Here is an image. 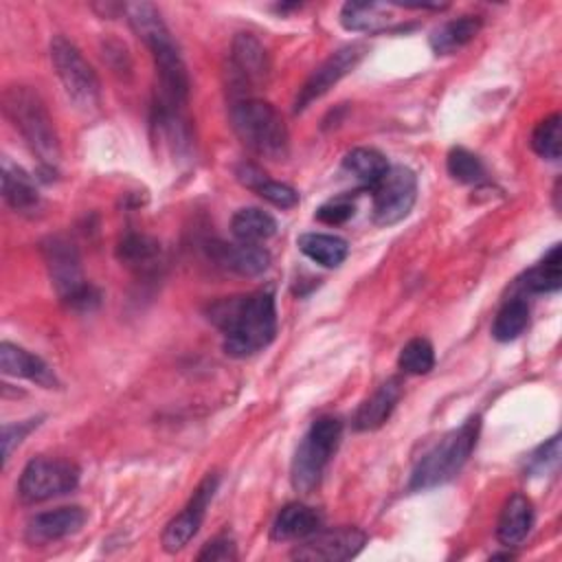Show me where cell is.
Wrapping results in <instances>:
<instances>
[{
    "mask_svg": "<svg viewBox=\"0 0 562 562\" xmlns=\"http://www.w3.org/2000/svg\"><path fill=\"white\" fill-rule=\"evenodd\" d=\"M237 558V551H235V542L226 536H220V538H213L211 542L204 544V549L198 553V560L204 562V560H211V562H228V560H235Z\"/></svg>",
    "mask_w": 562,
    "mask_h": 562,
    "instance_id": "8d00e7d4",
    "label": "cell"
},
{
    "mask_svg": "<svg viewBox=\"0 0 562 562\" xmlns=\"http://www.w3.org/2000/svg\"><path fill=\"white\" fill-rule=\"evenodd\" d=\"M209 255L217 266L233 270L241 277H257L268 270L270 252L259 244H211Z\"/></svg>",
    "mask_w": 562,
    "mask_h": 562,
    "instance_id": "e0dca14e",
    "label": "cell"
},
{
    "mask_svg": "<svg viewBox=\"0 0 562 562\" xmlns=\"http://www.w3.org/2000/svg\"><path fill=\"white\" fill-rule=\"evenodd\" d=\"M259 198H263L266 202H270L272 206H279V209H292L299 204V193L290 187V184H283V182H277V180H270L268 176L261 178L255 189H252Z\"/></svg>",
    "mask_w": 562,
    "mask_h": 562,
    "instance_id": "836d02e7",
    "label": "cell"
},
{
    "mask_svg": "<svg viewBox=\"0 0 562 562\" xmlns=\"http://www.w3.org/2000/svg\"><path fill=\"white\" fill-rule=\"evenodd\" d=\"M42 255L48 268L50 283L61 303L72 310H92L99 305L101 294L90 285L81 270V259L75 244L61 235L48 237L42 244Z\"/></svg>",
    "mask_w": 562,
    "mask_h": 562,
    "instance_id": "8992f818",
    "label": "cell"
},
{
    "mask_svg": "<svg viewBox=\"0 0 562 562\" xmlns=\"http://www.w3.org/2000/svg\"><path fill=\"white\" fill-rule=\"evenodd\" d=\"M367 542L364 531L356 527H340L329 531H316L310 538H305L303 544H299L292 551V558L296 560H349L356 558Z\"/></svg>",
    "mask_w": 562,
    "mask_h": 562,
    "instance_id": "4fadbf2b",
    "label": "cell"
},
{
    "mask_svg": "<svg viewBox=\"0 0 562 562\" xmlns=\"http://www.w3.org/2000/svg\"><path fill=\"white\" fill-rule=\"evenodd\" d=\"M356 213V206L351 200L347 198H336V200H329L325 202L323 206L316 209L314 217L323 224H329V226H338V224H345L349 217H353Z\"/></svg>",
    "mask_w": 562,
    "mask_h": 562,
    "instance_id": "d590c367",
    "label": "cell"
},
{
    "mask_svg": "<svg viewBox=\"0 0 562 562\" xmlns=\"http://www.w3.org/2000/svg\"><path fill=\"white\" fill-rule=\"evenodd\" d=\"M393 20V4L382 2H345L340 9V24L356 33L384 31Z\"/></svg>",
    "mask_w": 562,
    "mask_h": 562,
    "instance_id": "7402d4cb",
    "label": "cell"
},
{
    "mask_svg": "<svg viewBox=\"0 0 562 562\" xmlns=\"http://www.w3.org/2000/svg\"><path fill=\"white\" fill-rule=\"evenodd\" d=\"M373 191V222L378 226H393L402 222L417 200V176L404 165L389 167Z\"/></svg>",
    "mask_w": 562,
    "mask_h": 562,
    "instance_id": "30bf717a",
    "label": "cell"
},
{
    "mask_svg": "<svg viewBox=\"0 0 562 562\" xmlns=\"http://www.w3.org/2000/svg\"><path fill=\"white\" fill-rule=\"evenodd\" d=\"M0 369L7 375L26 378L44 389H59V380H57L55 371L40 356L31 353L24 347L13 345L9 340H4L0 345Z\"/></svg>",
    "mask_w": 562,
    "mask_h": 562,
    "instance_id": "9a60e30c",
    "label": "cell"
},
{
    "mask_svg": "<svg viewBox=\"0 0 562 562\" xmlns=\"http://www.w3.org/2000/svg\"><path fill=\"white\" fill-rule=\"evenodd\" d=\"M209 321L224 334V351L246 358L266 349L277 334V307L272 292H252L215 301Z\"/></svg>",
    "mask_w": 562,
    "mask_h": 562,
    "instance_id": "6da1fadb",
    "label": "cell"
},
{
    "mask_svg": "<svg viewBox=\"0 0 562 562\" xmlns=\"http://www.w3.org/2000/svg\"><path fill=\"white\" fill-rule=\"evenodd\" d=\"M479 432H481L479 415L465 419L459 428L446 432L413 468L408 490L426 492L452 481L461 472V468L468 463L470 454L474 452Z\"/></svg>",
    "mask_w": 562,
    "mask_h": 562,
    "instance_id": "277c9868",
    "label": "cell"
},
{
    "mask_svg": "<svg viewBox=\"0 0 562 562\" xmlns=\"http://www.w3.org/2000/svg\"><path fill=\"white\" fill-rule=\"evenodd\" d=\"M527 325H529V305L525 299L516 296V299H509L498 310L492 325V336L501 342H509V340H516Z\"/></svg>",
    "mask_w": 562,
    "mask_h": 562,
    "instance_id": "83f0119b",
    "label": "cell"
},
{
    "mask_svg": "<svg viewBox=\"0 0 562 562\" xmlns=\"http://www.w3.org/2000/svg\"><path fill=\"white\" fill-rule=\"evenodd\" d=\"M296 246L305 257L325 268L340 266L349 252V244L342 237L329 233H303L296 239Z\"/></svg>",
    "mask_w": 562,
    "mask_h": 562,
    "instance_id": "cb8c5ba5",
    "label": "cell"
},
{
    "mask_svg": "<svg viewBox=\"0 0 562 562\" xmlns=\"http://www.w3.org/2000/svg\"><path fill=\"white\" fill-rule=\"evenodd\" d=\"M88 520V514L79 505H68V507H57L50 512L35 514L24 529V538L31 544H46L55 542L61 538H68L77 533Z\"/></svg>",
    "mask_w": 562,
    "mask_h": 562,
    "instance_id": "5bb4252c",
    "label": "cell"
},
{
    "mask_svg": "<svg viewBox=\"0 0 562 562\" xmlns=\"http://www.w3.org/2000/svg\"><path fill=\"white\" fill-rule=\"evenodd\" d=\"M40 419L42 417H31V419H24V422H18V424H4L2 426V461L7 465V461L11 459V452L15 446H20L24 441V437L40 426Z\"/></svg>",
    "mask_w": 562,
    "mask_h": 562,
    "instance_id": "e575fe53",
    "label": "cell"
},
{
    "mask_svg": "<svg viewBox=\"0 0 562 562\" xmlns=\"http://www.w3.org/2000/svg\"><path fill=\"white\" fill-rule=\"evenodd\" d=\"M367 55V44L362 42H353L347 44L342 48H338L336 53H331L303 83V88L296 94L294 101V112H303L310 103H314L316 99H321L329 88H334L345 75H349L360 59Z\"/></svg>",
    "mask_w": 562,
    "mask_h": 562,
    "instance_id": "8fae6325",
    "label": "cell"
},
{
    "mask_svg": "<svg viewBox=\"0 0 562 562\" xmlns=\"http://www.w3.org/2000/svg\"><path fill=\"white\" fill-rule=\"evenodd\" d=\"M560 463V437L553 435L547 443L538 446L525 461V472L529 476H542L555 472Z\"/></svg>",
    "mask_w": 562,
    "mask_h": 562,
    "instance_id": "d6a6232c",
    "label": "cell"
},
{
    "mask_svg": "<svg viewBox=\"0 0 562 562\" xmlns=\"http://www.w3.org/2000/svg\"><path fill=\"white\" fill-rule=\"evenodd\" d=\"M233 72L241 83L255 86L266 81L270 72V61L263 44L252 33H237L231 44Z\"/></svg>",
    "mask_w": 562,
    "mask_h": 562,
    "instance_id": "2e32d148",
    "label": "cell"
},
{
    "mask_svg": "<svg viewBox=\"0 0 562 562\" xmlns=\"http://www.w3.org/2000/svg\"><path fill=\"white\" fill-rule=\"evenodd\" d=\"M533 525V505L525 494H512L501 509L496 538L503 547L520 544Z\"/></svg>",
    "mask_w": 562,
    "mask_h": 562,
    "instance_id": "d6986e66",
    "label": "cell"
},
{
    "mask_svg": "<svg viewBox=\"0 0 562 562\" xmlns=\"http://www.w3.org/2000/svg\"><path fill=\"white\" fill-rule=\"evenodd\" d=\"M79 485V468L66 459L37 457L31 459L18 483V494L24 503H42L72 492Z\"/></svg>",
    "mask_w": 562,
    "mask_h": 562,
    "instance_id": "9c48e42d",
    "label": "cell"
},
{
    "mask_svg": "<svg viewBox=\"0 0 562 562\" xmlns=\"http://www.w3.org/2000/svg\"><path fill=\"white\" fill-rule=\"evenodd\" d=\"M123 13L132 31L145 42L154 57L158 72V101L171 108H184L189 97V75L184 59L160 18V11L151 2H127Z\"/></svg>",
    "mask_w": 562,
    "mask_h": 562,
    "instance_id": "7a4b0ae2",
    "label": "cell"
},
{
    "mask_svg": "<svg viewBox=\"0 0 562 562\" xmlns=\"http://www.w3.org/2000/svg\"><path fill=\"white\" fill-rule=\"evenodd\" d=\"M2 110L37 156L42 169L55 173L61 149L53 116L48 114L42 97L29 86H9L2 92Z\"/></svg>",
    "mask_w": 562,
    "mask_h": 562,
    "instance_id": "3957f363",
    "label": "cell"
},
{
    "mask_svg": "<svg viewBox=\"0 0 562 562\" xmlns=\"http://www.w3.org/2000/svg\"><path fill=\"white\" fill-rule=\"evenodd\" d=\"M446 167H448V173L461 184H474V182L483 180V176H485V167H483L481 158L476 154L468 151L465 147H452L448 151Z\"/></svg>",
    "mask_w": 562,
    "mask_h": 562,
    "instance_id": "1f68e13d",
    "label": "cell"
},
{
    "mask_svg": "<svg viewBox=\"0 0 562 562\" xmlns=\"http://www.w3.org/2000/svg\"><path fill=\"white\" fill-rule=\"evenodd\" d=\"M397 364L404 373L411 375H424L435 367V349L430 345V340L426 338H411L397 358Z\"/></svg>",
    "mask_w": 562,
    "mask_h": 562,
    "instance_id": "4dcf8cb0",
    "label": "cell"
},
{
    "mask_svg": "<svg viewBox=\"0 0 562 562\" xmlns=\"http://www.w3.org/2000/svg\"><path fill=\"white\" fill-rule=\"evenodd\" d=\"M2 198L15 213H31L40 206L33 178L9 158H2Z\"/></svg>",
    "mask_w": 562,
    "mask_h": 562,
    "instance_id": "44dd1931",
    "label": "cell"
},
{
    "mask_svg": "<svg viewBox=\"0 0 562 562\" xmlns=\"http://www.w3.org/2000/svg\"><path fill=\"white\" fill-rule=\"evenodd\" d=\"M321 527V514L303 503L285 505L272 522V540H305Z\"/></svg>",
    "mask_w": 562,
    "mask_h": 562,
    "instance_id": "ffe728a7",
    "label": "cell"
},
{
    "mask_svg": "<svg viewBox=\"0 0 562 562\" xmlns=\"http://www.w3.org/2000/svg\"><path fill=\"white\" fill-rule=\"evenodd\" d=\"M217 485H220V476L215 472L206 474L200 485L195 487V492L191 494L189 503L184 505V509L171 518L162 531V549L167 553H176L180 551L182 547L189 544V540L198 533L202 520H204V514H206V507L211 505L215 492H217Z\"/></svg>",
    "mask_w": 562,
    "mask_h": 562,
    "instance_id": "7c38bea8",
    "label": "cell"
},
{
    "mask_svg": "<svg viewBox=\"0 0 562 562\" xmlns=\"http://www.w3.org/2000/svg\"><path fill=\"white\" fill-rule=\"evenodd\" d=\"M340 437L342 422L334 415H323L310 424L307 432L296 446L290 470L292 485L296 492L310 494L314 487H318L323 472L340 443Z\"/></svg>",
    "mask_w": 562,
    "mask_h": 562,
    "instance_id": "52a82bcc",
    "label": "cell"
},
{
    "mask_svg": "<svg viewBox=\"0 0 562 562\" xmlns=\"http://www.w3.org/2000/svg\"><path fill=\"white\" fill-rule=\"evenodd\" d=\"M50 59L55 72L70 97V101L81 110H92L99 105V77L86 61L81 50L68 42L64 35L50 40Z\"/></svg>",
    "mask_w": 562,
    "mask_h": 562,
    "instance_id": "ba28073f",
    "label": "cell"
},
{
    "mask_svg": "<svg viewBox=\"0 0 562 562\" xmlns=\"http://www.w3.org/2000/svg\"><path fill=\"white\" fill-rule=\"evenodd\" d=\"M520 285L527 292L533 294H547V292H558L562 285V255H560V244H555L538 266L529 268L522 279Z\"/></svg>",
    "mask_w": 562,
    "mask_h": 562,
    "instance_id": "4316f807",
    "label": "cell"
},
{
    "mask_svg": "<svg viewBox=\"0 0 562 562\" xmlns=\"http://www.w3.org/2000/svg\"><path fill=\"white\" fill-rule=\"evenodd\" d=\"M400 397H402V380L389 378L358 406L353 415V428L360 432L380 428L395 411Z\"/></svg>",
    "mask_w": 562,
    "mask_h": 562,
    "instance_id": "ac0fdd59",
    "label": "cell"
},
{
    "mask_svg": "<svg viewBox=\"0 0 562 562\" xmlns=\"http://www.w3.org/2000/svg\"><path fill=\"white\" fill-rule=\"evenodd\" d=\"M560 114L553 112L549 114L547 119H542L533 132H531V149L547 158V160H560V154H562V143H560Z\"/></svg>",
    "mask_w": 562,
    "mask_h": 562,
    "instance_id": "f546056e",
    "label": "cell"
},
{
    "mask_svg": "<svg viewBox=\"0 0 562 562\" xmlns=\"http://www.w3.org/2000/svg\"><path fill=\"white\" fill-rule=\"evenodd\" d=\"M481 31V18L479 15H461L457 20H450L441 26H437L430 33V48L437 55H450L465 44H470Z\"/></svg>",
    "mask_w": 562,
    "mask_h": 562,
    "instance_id": "603a6c76",
    "label": "cell"
},
{
    "mask_svg": "<svg viewBox=\"0 0 562 562\" xmlns=\"http://www.w3.org/2000/svg\"><path fill=\"white\" fill-rule=\"evenodd\" d=\"M237 138L257 156L281 160L288 154V127L281 114L261 99H239L231 105Z\"/></svg>",
    "mask_w": 562,
    "mask_h": 562,
    "instance_id": "5b68a950",
    "label": "cell"
},
{
    "mask_svg": "<svg viewBox=\"0 0 562 562\" xmlns=\"http://www.w3.org/2000/svg\"><path fill=\"white\" fill-rule=\"evenodd\" d=\"M231 233L241 244H259L277 233V222L270 213L248 206V209H239L233 215Z\"/></svg>",
    "mask_w": 562,
    "mask_h": 562,
    "instance_id": "d4e9b609",
    "label": "cell"
},
{
    "mask_svg": "<svg viewBox=\"0 0 562 562\" xmlns=\"http://www.w3.org/2000/svg\"><path fill=\"white\" fill-rule=\"evenodd\" d=\"M116 255L125 266L136 268V270H147V268H154V261L160 255V246L156 239H151L147 235L132 233L121 239Z\"/></svg>",
    "mask_w": 562,
    "mask_h": 562,
    "instance_id": "f1b7e54d",
    "label": "cell"
},
{
    "mask_svg": "<svg viewBox=\"0 0 562 562\" xmlns=\"http://www.w3.org/2000/svg\"><path fill=\"white\" fill-rule=\"evenodd\" d=\"M342 167L364 187L373 189L382 180V176L389 171V160L382 151L373 147H356L345 154Z\"/></svg>",
    "mask_w": 562,
    "mask_h": 562,
    "instance_id": "484cf974",
    "label": "cell"
}]
</instances>
